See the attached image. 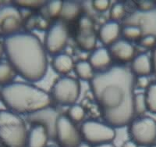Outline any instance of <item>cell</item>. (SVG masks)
<instances>
[{
  "label": "cell",
  "instance_id": "26",
  "mask_svg": "<svg viewBox=\"0 0 156 147\" xmlns=\"http://www.w3.org/2000/svg\"><path fill=\"white\" fill-rule=\"evenodd\" d=\"M147 110L145 95L137 93L133 97V111L134 115H141Z\"/></svg>",
  "mask_w": 156,
  "mask_h": 147
},
{
  "label": "cell",
  "instance_id": "13",
  "mask_svg": "<svg viewBox=\"0 0 156 147\" xmlns=\"http://www.w3.org/2000/svg\"><path fill=\"white\" fill-rule=\"evenodd\" d=\"M60 114L50 106L30 113L27 121L30 125H41L47 130L50 139H55L57 121Z\"/></svg>",
  "mask_w": 156,
  "mask_h": 147
},
{
  "label": "cell",
  "instance_id": "40",
  "mask_svg": "<svg viewBox=\"0 0 156 147\" xmlns=\"http://www.w3.org/2000/svg\"><path fill=\"white\" fill-rule=\"evenodd\" d=\"M46 147H57V146H55V145H50V146H46Z\"/></svg>",
  "mask_w": 156,
  "mask_h": 147
},
{
  "label": "cell",
  "instance_id": "15",
  "mask_svg": "<svg viewBox=\"0 0 156 147\" xmlns=\"http://www.w3.org/2000/svg\"><path fill=\"white\" fill-rule=\"evenodd\" d=\"M120 33V24L116 21L109 20L101 25L98 33V36L102 44L110 46L119 39Z\"/></svg>",
  "mask_w": 156,
  "mask_h": 147
},
{
  "label": "cell",
  "instance_id": "20",
  "mask_svg": "<svg viewBox=\"0 0 156 147\" xmlns=\"http://www.w3.org/2000/svg\"><path fill=\"white\" fill-rule=\"evenodd\" d=\"M81 6L80 3L75 1H64L62 2V10L59 17L62 21H73L77 20L80 17Z\"/></svg>",
  "mask_w": 156,
  "mask_h": 147
},
{
  "label": "cell",
  "instance_id": "10",
  "mask_svg": "<svg viewBox=\"0 0 156 147\" xmlns=\"http://www.w3.org/2000/svg\"><path fill=\"white\" fill-rule=\"evenodd\" d=\"M80 131L67 116L60 115L56 125L55 140L60 147H78L81 143Z\"/></svg>",
  "mask_w": 156,
  "mask_h": 147
},
{
  "label": "cell",
  "instance_id": "14",
  "mask_svg": "<svg viewBox=\"0 0 156 147\" xmlns=\"http://www.w3.org/2000/svg\"><path fill=\"white\" fill-rule=\"evenodd\" d=\"M112 60L120 64H125L133 61L135 56L134 46L125 39H118L108 48Z\"/></svg>",
  "mask_w": 156,
  "mask_h": 147
},
{
  "label": "cell",
  "instance_id": "23",
  "mask_svg": "<svg viewBox=\"0 0 156 147\" xmlns=\"http://www.w3.org/2000/svg\"><path fill=\"white\" fill-rule=\"evenodd\" d=\"M123 39L128 42L140 40L143 36L142 31L138 27L133 25H123L121 28Z\"/></svg>",
  "mask_w": 156,
  "mask_h": 147
},
{
  "label": "cell",
  "instance_id": "4",
  "mask_svg": "<svg viewBox=\"0 0 156 147\" xmlns=\"http://www.w3.org/2000/svg\"><path fill=\"white\" fill-rule=\"evenodd\" d=\"M28 131L18 114L0 111V141L6 147H25Z\"/></svg>",
  "mask_w": 156,
  "mask_h": 147
},
{
  "label": "cell",
  "instance_id": "8",
  "mask_svg": "<svg viewBox=\"0 0 156 147\" xmlns=\"http://www.w3.org/2000/svg\"><path fill=\"white\" fill-rule=\"evenodd\" d=\"M69 29L62 20L54 22L47 29L44 46L47 53L55 56L61 53L65 48L69 38Z\"/></svg>",
  "mask_w": 156,
  "mask_h": 147
},
{
  "label": "cell",
  "instance_id": "6",
  "mask_svg": "<svg viewBox=\"0 0 156 147\" xmlns=\"http://www.w3.org/2000/svg\"><path fill=\"white\" fill-rule=\"evenodd\" d=\"M80 82L71 77H62L55 81L51 88V99L62 106L75 104L80 96Z\"/></svg>",
  "mask_w": 156,
  "mask_h": 147
},
{
  "label": "cell",
  "instance_id": "17",
  "mask_svg": "<svg viewBox=\"0 0 156 147\" xmlns=\"http://www.w3.org/2000/svg\"><path fill=\"white\" fill-rule=\"evenodd\" d=\"M130 70L136 77L148 76L152 72L151 57L146 53H140L134 57L131 61Z\"/></svg>",
  "mask_w": 156,
  "mask_h": 147
},
{
  "label": "cell",
  "instance_id": "29",
  "mask_svg": "<svg viewBox=\"0 0 156 147\" xmlns=\"http://www.w3.org/2000/svg\"><path fill=\"white\" fill-rule=\"evenodd\" d=\"M46 2V1H14L13 5L18 8L37 9L43 7Z\"/></svg>",
  "mask_w": 156,
  "mask_h": 147
},
{
  "label": "cell",
  "instance_id": "11",
  "mask_svg": "<svg viewBox=\"0 0 156 147\" xmlns=\"http://www.w3.org/2000/svg\"><path fill=\"white\" fill-rule=\"evenodd\" d=\"M123 25L138 27L143 36L154 35L156 37V8L148 11L133 10L129 13L122 20Z\"/></svg>",
  "mask_w": 156,
  "mask_h": 147
},
{
  "label": "cell",
  "instance_id": "42",
  "mask_svg": "<svg viewBox=\"0 0 156 147\" xmlns=\"http://www.w3.org/2000/svg\"><path fill=\"white\" fill-rule=\"evenodd\" d=\"M0 99H1V97H0Z\"/></svg>",
  "mask_w": 156,
  "mask_h": 147
},
{
  "label": "cell",
  "instance_id": "25",
  "mask_svg": "<svg viewBox=\"0 0 156 147\" xmlns=\"http://www.w3.org/2000/svg\"><path fill=\"white\" fill-rule=\"evenodd\" d=\"M67 117L73 123H79L83 121L85 117V110L83 106L78 104H73L69 106L67 111Z\"/></svg>",
  "mask_w": 156,
  "mask_h": 147
},
{
  "label": "cell",
  "instance_id": "34",
  "mask_svg": "<svg viewBox=\"0 0 156 147\" xmlns=\"http://www.w3.org/2000/svg\"><path fill=\"white\" fill-rule=\"evenodd\" d=\"M151 64H152V72L154 73V76L156 77V46L154 48L151 55Z\"/></svg>",
  "mask_w": 156,
  "mask_h": 147
},
{
  "label": "cell",
  "instance_id": "9",
  "mask_svg": "<svg viewBox=\"0 0 156 147\" xmlns=\"http://www.w3.org/2000/svg\"><path fill=\"white\" fill-rule=\"evenodd\" d=\"M23 24L21 12L14 5L0 8V36L5 38L20 32Z\"/></svg>",
  "mask_w": 156,
  "mask_h": 147
},
{
  "label": "cell",
  "instance_id": "38",
  "mask_svg": "<svg viewBox=\"0 0 156 147\" xmlns=\"http://www.w3.org/2000/svg\"><path fill=\"white\" fill-rule=\"evenodd\" d=\"M78 147H93V146H91V145H90V144L87 143V142H81L80 145H78Z\"/></svg>",
  "mask_w": 156,
  "mask_h": 147
},
{
  "label": "cell",
  "instance_id": "7",
  "mask_svg": "<svg viewBox=\"0 0 156 147\" xmlns=\"http://www.w3.org/2000/svg\"><path fill=\"white\" fill-rule=\"evenodd\" d=\"M130 139L139 146L149 147L156 142V121L150 117L133 119L129 124Z\"/></svg>",
  "mask_w": 156,
  "mask_h": 147
},
{
  "label": "cell",
  "instance_id": "5",
  "mask_svg": "<svg viewBox=\"0 0 156 147\" xmlns=\"http://www.w3.org/2000/svg\"><path fill=\"white\" fill-rule=\"evenodd\" d=\"M80 134L82 138L91 146L112 143L115 137V128L95 120L84 121L81 124Z\"/></svg>",
  "mask_w": 156,
  "mask_h": 147
},
{
  "label": "cell",
  "instance_id": "39",
  "mask_svg": "<svg viewBox=\"0 0 156 147\" xmlns=\"http://www.w3.org/2000/svg\"><path fill=\"white\" fill-rule=\"evenodd\" d=\"M149 147H156V144L155 143L153 144L152 145H151V146H149Z\"/></svg>",
  "mask_w": 156,
  "mask_h": 147
},
{
  "label": "cell",
  "instance_id": "28",
  "mask_svg": "<svg viewBox=\"0 0 156 147\" xmlns=\"http://www.w3.org/2000/svg\"><path fill=\"white\" fill-rule=\"evenodd\" d=\"M46 11L48 16L51 18L59 17L62 10V1L53 0L46 2Z\"/></svg>",
  "mask_w": 156,
  "mask_h": 147
},
{
  "label": "cell",
  "instance_id": "19",
  "mask_svg": "<svg viewBox=\"0 0 156 147\" xmlns=\"http://www.w3.org/2000/svg\"><path fill=\"white\" fill-rule=\"evenodd\" d=\"M73 59L66 53H59L54 56L51 61V66L54 71L59 75H67L74 68Z\"/></svg>",
  "mask_w": 156,
  "mask_h": 147
},
{
  "label": "cell",
  "instance_id": "16",
  "mask_svg": "<svg viewBox=\"0 0 156 147\" xmlns=\"http://www.w3.org/2000/svg\"><path fill=\"white\" fill-rule=\"evenodd\" d=\"M112 59L110 55L108 49L101 47L93 50L89 57L88 62L97 72L107 70L111 67Z\"/></svg>",
  "mask_w": 156,
  "mask_h": 147
},
{
  "label": "cell",
  "instance_id": "33",
  "mask_svg": "<svg viewBox=\"0 0 156 147\" xmlns=\"http://www.w3.org/2000/svg\"><path fill=\"white\" fill-rule=\"evenodd\" d=\"M135 84L140 89H147L151 83H150V81H149L148 76H140L136 78Z\"/></svg>",
  "mask_w": 156,
  "mask_h": 147
},
{
  "label": "cell",
  "instance_id": "27",
  "mask_svg": "<svg viewBox=\"0 0 156 147\" xmlns=\"http://www.w3.org/2000/svg\"><path fill=\"white\" fill-rule=\"evenodd\" d=\"M126 17V8L122 2H116L110 9V18L111 20L118 22V20H123Z\"/></svg>",
  "mask_w": 156,
  "mask_h": 147
},
{
  "label": "cell",
  "instance_id": "37",
  "mask_svg": "<svg viewBox=\"0 0 156 147\" xmlns=\"http://www.w3.org/2000/svg\"><path fill=\"white\" fill-rule=\"evenodd\" d=\"M93 147H115V146L112 143H107V144H103V145H96V146H93Z\"/></svg>",
  "mask_w": 156,
  "mask_h": 147
},
{
  "label": "cell",
  "instance_id": "2",
  "mask_svg": "<svg viewBox=\"0 0 156 147\" xmlns=\"http://www.w3.org/2000/svg\"><path fill=\"white\" fill-rule=\"evenodd\" d=\"M5 54L16 74L29 82L42 79L48 70L47 52L37 36L19 32L4 39Z\"/></svg>",
  "mask_w": 156,
  "mask_h": 147
},
{
  "label": "cell",
  "instance_id": "32",
  "mask_svg": "<svg viewBox=\"0 0 156 147\" xmlns=\"http://www.w3.org/2000/svg\"><path fill=\"white\" fill-rule=\"evenodd\" d=\"M92 6L95 10L98 12H105L110 7V1L108 0H94Z\"/></svg>",
  "mask_w": 156,
  "mask_h": 147
},
{
  "label": "cell",
  "instance_id": "1",
  "mask_svg": "<svg viewBox=\"0 0 156 147\" xmlns=\"http://www.w3.org/2000/svg\"><path fill=\"white\" fill-rule=\"evenodd\" d=\"M135 81L130 68L122 65L95 73L90 80L93 96L103 119L112 128H123L133 120Z\"/></svg>",
  "mask_w": 156,
  "mask_h": 147
},
{
  "label": "cell",
  "instance_id": "18",
  "mask_svg": "<svg viewBox=\"0 0 156 147\" xmlns=\"http://www.w3.org/2000/svg\"><path fill=\"white\" fill-rule=\"evenodd\" d=\"M48 139V131L41 125H32L28 131L27 147H46Z\"/></svg>",
  "mask_w": 156,
  "mask_h": 147
},
{
  "label": "cell",
  "instance_id": "41",
  "mask_svg": "<svg viewBox=\"0 0 156 147\" xmlns=\"http://www.w3.org/2000/svg\"><path fill=\"white\" fill-rule=\"evenodd\" d=\"M1 3H2V2H1V1H0V5H1Z\"/></svg>",
  "mask_w": 156,
  "mask_h": 147
},
{
  "label": "cell",
  "instance_id": "22",
  "mask_svg": "<svg viewBox=\"0 0 156 147\" xmlns=\"http://www.w3.org/2000/svg\"><path fill=\"white\" fill-rule=\"evenodd\" d=\"M16 73L9 62H0V86L12 83Z\"/></svg>",
  "mask_w": 156,
  "mask_h": 147
},
{
  "label": "cell",
  "instance_id": "24",
  "mask_svg": "<svg viewBox=\"0 0 156 147\" xmlns=\"http://www.w3.org/2000/svg\"><path fill=\"white\" fill-rule=\"evenodd\" d=\"M144 95L147 110L152 113H156V82L150 84Z\"/></svg>",
  "mask_w": 156,
  "mask_h": 147
},
{
  "label": "cell",
  "instance_id": "21",
  "mask_svg": "<svg viewBox=\"0 0 156 147\" xmlns=\"http://www.w3.org/2000/svg\"><path fill=\"white\" fill-rule=\"evenodd\" d=\"M74 71L79 78L83 81H90L94 75L92 66L87 61H80L74 64Z\"/></svg>",
  "mask_w": 156,
  "mask_h": 147
},
{
  "label": "cell",
  "instance_id": "3",
  "mask_svg": "<svg viewBox=\"0 0 156 147\" xmlns=\"http://www.w3.org/2000/svg\"><path fill=\"white\" fill-rule=\"evenodd\" d=\"M0 97L12 112L30 114L50 106L51 96L30 83L12 82L0 91Z\"/></svg>",
  "mask_w": 156,
  "mask_h": 147
},
{
  "label": "cell",
  "instance_id": "31",
  "mask_svg": "<svg viewBox=\"0 0 156 147\" xmlns=\"http://www.w3.org/2000/svg\"><path fill=\"white\" fill-rule=\"evenodd\" d=\"M140 45L146 49L154 48L156 46V37L154 35H144L139 40Z\"/></svg>",
  "mask_w": 156,
  "mask_h": 147
},
{
  "label": "cell",
  "instance_id": "30",
  "mask_svg": "<svg viewBox=\"0 0 156 147\" xmlns=\"http://www.w3.org/2000/svg\"><path fill=\"white\" fill-rule=\"evenodd\" d=\"M137 10L140 11H148L156 8V2L154 1H147V0H141V1H135Z\"/></svg>",
  "mask_w": 156,
  "mask_h": 147
},
{
  "label": "cell",
  "instance_id": "35",
  "mask_svg": "<svg viewBox=\"0 0 156 147\" xmlns=\"http://www.w3.org/2000/svg\"><path fill=\"white\" fill-rule=\"evenodd\" d=\"M122 147H139V145L136 143L135 142H133V140H127L124 143L122 144Z\"/></svg>",
  "mask_w": 156,
  "mask_h": 147
},
{
  "label": "cell",
  "instance_id": "36",
  "mask_svg": "<svg viewBox=\"0 0 156 147\" xmlns=\"http://www.w3.org/2000/svg\"><path fill=\"white\" fill-rule=\"evenodd\" d=\"M5 53V50H4V45L2 42L0 41V61H1V59H2V56Z\"/></svg>",
  "mask_w": 156,
  "mask_h": 147
},
{
  "label": "cell",
  "instance_id": "12",
  "mask_svg": "<svg viewBox=\"0 0 156 147\" xmlns=\"http://www.w3.org/2000/svg\"><path fill=\"white\" fill-rule=\"evenodd\" d=\"M75 40L77 46L84 51H92L97 44L94 25L92 20L87 16H80L77 20Z\"/></svg>",
  "mask_w": 156,
  "mask_h": 147
}]
</instances>
